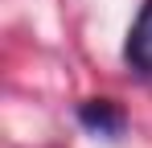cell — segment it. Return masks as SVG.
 <instances>
[{
  "mask_svg": "<svg viewBox=\"0 0 152 148\" xmlns=\"http://www.w3.org/2000/svg\"><path fill=\"white\" fill-rule=\"evenodd\" d=\"M127 62L140 74H152V0H144L140 17L127 33Z\"/></svg>",
  "mask_w": 152,
  "mask_h": 148,
  "instance_id": "obj_2",
  "label": "cell"
},
{
  "mask_svg": "<svg viewBox=\"0 0 152 148\" xmlns=\"http://www.w3.org/2000/svg\"><path fill=\"white\" fill-rule=\"evenodd\" d=\"M78 119H82L86 132L107 136V140H115V136L124 132V111H119L111 99H91V103H82V107H78Z\"/></svg>",
  "mask_w": 152,
  "mask_h": 148,
  "instance_id": "obj_1",
  "label": "cell"
}]
</instances>
